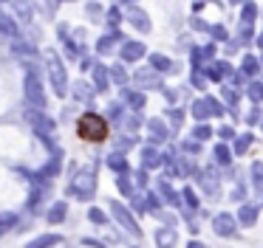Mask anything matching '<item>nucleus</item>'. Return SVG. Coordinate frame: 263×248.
I'll use <instances>...</instances> for the list:
<instances>
[{
  "mask_svg": "<svg viewBox=\"0 0 263 248\" xmlns=\"http://www.w3.org/2000/svg\"><path fill=\"white\" fill-rule=\"evenodd\" d=\"M257 65H260V62H257L255 56H246V59H243V76H255V73L260 71Z\"/></svg>",
  "mask_w": 263,
  "mask_h": 248,
  "instance_id": "20e7f679",
  "label": "nucleus"
},
{
  "mask_svg": "<svg viewBox=\"0 0 263 248\" xmlns=\"http://www.w3.org/2000/svg\"><path fill=\"white\" fill-rule=\"evenodd\" d=\"M238 220H240L243 225H255V223H257V209H255V206H249V203H246V206H240Z\"/></svg>",
  "mask_w": 263,
  "mask_h": 248,
  "instance_id": "7ed1b4c3",
  "label": "nucleus"
},
{
  "mask_svg": "<svg viewBox=\"0 0 263 248\" xmlns=\"http://www.w3.org/2000/svg\"><path fill=\"white\" fill-rule=\"evenodd\" d=\"M255 14H257V9L252 3H246L243 6V23H252V20H255Z\"/></svg>",
  "mask_w": 263,
  "mask_h": 248,
  "instance_id": "0eeeda50",
  "label": "nucleus"
},
{
  "mask_svg": "<svg viewBox=\"0 0 263 248\" xmlns=\"http://www.w3.org/2000/svg\"><path fill=\"white\" fill-rule=\"evenodd\" d=\"M249 144H252V135H243V138H238L235 150H238V152H246V150H249Z\"/></svg>",
  "mask_w": 263,
  "mask_h": 248,
  "instance_id": "6e6552de",
  "label": "nucleus"
},
{
  "mask_svg": "<svg viewBox=\"0 0 263 248\" xmlns=\"http://www.w3.org/2000/svg\"><path fill=\"white\" fill-rule=\"evenodd\" d=\"M215 155H218V161H221V163H229V150H227V147H218Z\"/></svg>",
  "mask_w": 263,
  "mask_h": 248,
  "instance_id": "1a4fd4ad",
  "label": "nucleus"
},
{
  "mask_svg": "<svg viewBox=\"0 0 263 248\" xmlns=\"http://www.w3.org/2000/svg\"><path fill=\"white\" fill-rule=\"evenodd\" d=\"M215 231L221 237H232L235 234V220L229 217V214H218L215 217Z\"/></svg>",
  "mask_w": 263,
  "mask_h": 248,
  "instance_id": "f03ea898",
  "label": "nucleus"
},
{
  "mask_svg": "<svg viewBox=\"0 0 263 248\" xmlns=\"http://www.w3.org/2000/svg\"><path fill=\"white\" fill-rule=\"evenodd\" d=\"M260 113H263L260 107H255V110L249 113V124H257V121H260Z\"/></svg>",
  "mask_w": 263,
  "mask_h": 248,
  "instance_id": "9d476101",
  "label": "nucleus"
},
{
  "mask_svg": "<svg viewBox=\"0 0 263 248\" xmlns=\"http://www.w3.org/2000/svg\"><path fill=\"white\" fill-rule=\"evenodd\" d=\"M221 138H232V127H221Z\"/></svg>",
  "mask_w": 263,
  "mask_h": 248,
  "instance_id": "9b49d317",
  "label": "nucleus"
},
{
  "mask_svg": "<svg viewBox=\"0 0 263 248\" xmlns=\"http://www.w3.org/2000/svg\"><path fill=\"white\" fill-rule=\"evenodd\" d=\"M249 96L255 101H263V82H252L249 85Z\"/></svg>",
  "mask_w": 263,
  "mask_h": 248,
  "instance_id": "423d86ee",
  "label": "nucleus"
},
{
  "mask_svg": "<svg viewBox=\"0 0 263 248\" xmlns=\"http://www.w3.org/2000/svg\"><path fill=\"white\" fill-rule=\"evenodd\" d=\"M252 178H255V186L263 189V161H255L252 163Z\"/></svg>",
  "mask_w": 263,
  "mask_h": 248,
  "instance_id": "39448f33",
  "label": "nucleus"
},
{
  "mask_svg": "<svg viewBox=\"0 0 263 248\" xmlns=\"http://www.w3.org/2000/svg\"><path fill=\"white\" fill-rule=\"evenodd\" d=\"M77 135H80L85 144H99L110 135V127L99 113H82L80 121H77Z\"/></svg>",
  "mask_w": 263,
  "mask_h": 248,
  "instance_id": "f257e3e1",
  "label": "nucleus"
}]
</instances>
